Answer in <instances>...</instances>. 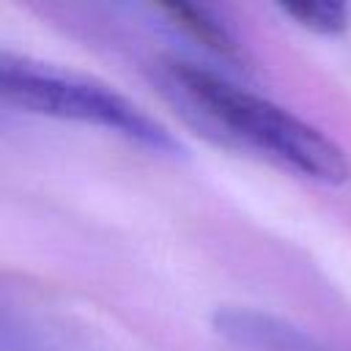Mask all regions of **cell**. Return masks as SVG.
Returning <instances> with one entry per match:
<instances>
[{
  "instance_id": "obj_1",
  "label": "cell",
  "mask_w": 351,
  "mask_h": 351,
  "mask_svg": "<svg viewBox=\"0 0 351 351\" xmlns=\"http://www.w3.org/2000/svg\"><path fill=\"white\" fill-rule=\"evenodd\" d=\"M156 82L186 118L225 143L250 148L318 184L337 186L351 178L346 151L318 126L266 96L239 88L211 69L186 60H165L156 66Z\"/></svg>"
},
{
  "instance_id": "obj_2",
  "label": "cell",
  "mask_w": 351,
  "mask_h": 351,
  "mask_svg": "<svg viewBox=\"0 0 351 351\" xmlns=\"http://www.w3.org/2000/svg\"><path fill=\"white\" fill-rule=\"evenodd\" d=\"M3 101L30 115H49L60 121L90 123L110 129L159 154H181V143L118 90L90 82L85 77L58 71L25 58H0Z\"/></svg>"
},
{
  "instance_id": "obj_5",
  "label": "cell",
  "mask_w": 351,
  "mask_h": 351,
  "mask_svg": "<svg viewBox=\"0 0 351 351\" xmlns=\"http://www.w3.org/2000/svg\"><path fill=\"white\" fill-rule=\"evenodd\" d=\"M285 16H291L299 27L318 36H337L346 30L348 14L337 3H285L280 5Z\"/></svg>"
},
{
  "instance_id": "obj_3",
  "label": "cell",
  "mask_w": 351,
  "mask_h": 351,
  "mask_svg": "<svg viewBox=\"0 0 351 351\" xmlns=\"http://www.w3.org/2000/svg\"><path fill=\"white\" fill-rule=\"evenodd\" d=\"M214 329L233 351H326L299 326L244 307L217 310Z\"/></svg>"
},
{
  "instance_id": "obj_4",
  "label": "cell",
  "mask_w": 351,
  "mask_h": 351,
  "mask_svg": "<svg viewBox=\"0 0 351 351\" xmlns=\"http://www.w3.org/2000/svg\"><path fill=\"white\" fill-rule=\"evenodd\" d=\"M176 27H181L189 38L200 41L203 47H208L211 52H217L219 58H239V44L230 36V30L222 25V19H217L208 8L200 5H189V3H159L156 5Z\"/></svg>"
}]
</instances>
